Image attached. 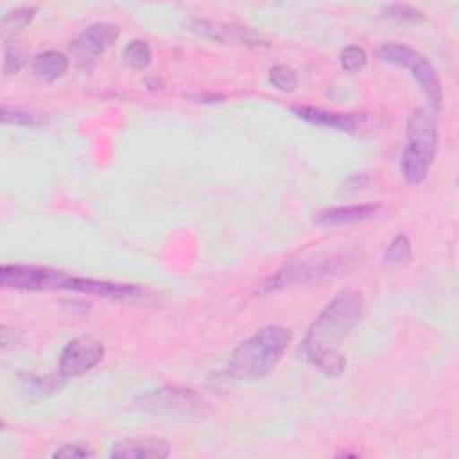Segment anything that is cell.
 Instances as JSON below:
<instances>
[{"label": "cell", "mask_w": 459, "mask_h": 459, "mask_svg": "<svg viewBox=\"0 0 459 459\" xmlns=\"http://www.w3.org/2000/svg\"><path fill=\"white\" fill-rule=\"evenodd\" d=\"M364 308V298L359 290L346 289L335 294L310 325L303 351L310 364L325 375H339L346 368L341 342L359 323Z\"/></svg>", "instance_id": "1"}, {"label": "cell", "mask_w": 459, "mask_h": 459, "mask_svg": "<svg viewBox=\"0 0 459 459\" xmlns=\"http://www.w3.org/2000/svg\"><path fill=\"white\" fill-rule=\"evenodd\" d=\"M292 341V332L281 325H267L242 341L228 359L233 380H256L274 369Z\"/></svg>", "instance_id": "2"}, {"label": "cell", "mask_w": 459, "mask_h": 459, "mask_svg": "<svg viewBox=\"0 0 459 459\" xmlns=\"http://www.w3.org/2000/svg\"><path fill=\"white\" fill-rule=\"evenodd\" d=\"M437 149V126L432 111L420 108L407 120V147L400 160V170L407 183L416 185L427 178Z\"/></svg>", "instance_id": "3"}, {"label": "cell", "mask_w": 459, "mask_h": 459, "mask_svg": "<svg viewBox=\"0 0 459 459\" xmlns=\"http://www.w3.org/2000/svg\"><path fill=\"white\" fill-rule=\"evenodd\" d=\"M351 256L348 253H326L310 256L305 260H294L287 264L285 267L278 269L274 274L265 278L258 289L256 294L265 292H276L289 287H299V285H312L319 283L323 280L333 278L346 271L351 264Z\"/></svg>", "instance_id": "4"}, {"label": "cell", "mask_w": 459, "mask_h": 459, "mask_svg": "<svg viewBox=\"0 0 459 459\" xmlns=\"http://www.w3.org/2000/svg\"><path fill=\"white\" fill-rule=\"evenodd\" d=\"M377 56L385 63L407 68L411 72L412 79L421 88V91L425 93V97L429 99L430 108L434 111L441 109V102H443L441 81L437 77L434 65L423 54H420L418 50H414L403 43L389 41V43H382L378 47Z\"/></svg>", "instance_id": "5"}, {"label": "cell", "mask_w": 459, "mask_h": 459, "mask_svg": "<svg viewBox=\"0 0 459 459\" xmlns=\"http://www.w3.org/2000/svg\"><path fill=\"white\" fill-rule=\"evenodd\" d=\"M72 276L39 265L5 264L0 269V285L11 290H68Z\"/></svg>", "instance_id": "6"}, {"label": "cell", "mask_w": 459, "mask_h": 459, "mask_svg": "<svg viewBox=\"0 0 459 459\" xmlns=\"http://www.w3.org/2000/svg\"><path fill=\"white\" fill-rule=\"evenodd\" d=\"M104 357V344L90 335L72 339L59 355V373L63 377H81L93 369Z\"/></svg>", "instance_id": "7"}, {"label": "cell", "mask_w": 459, "mask_h": 459, "mask_svg": "<svg viewBox=\"0 0 459 459\" xmlns=\"http://www.w3.org/2000/svg\"><path fill=\"white\" fill-rule=\"evenodd\" d=\"M188 29L217 43H238V45H253V47L265 43V39L256 30H253L251 27L237 25V23L194 18L188 22Z\"/></svg>", "instance_id": "8"}, {"label": "cell", "mask_w": 459, "mask_h": 459, "mask_svg": "<svg viewBox=\"0 0 459 459\" xmlns=\"http://www.w3.org/2000/svg\"><path fill=\"white\" fill-rule=\"evenodd\" d=\"M118 38V27L108 22H97L81 30L72 43V52L77 59L88 61L97 59L104 54Z\"/></svg>", "instance_id": "9"}, {"label": "cell", "mask_w": 459, "mask_h": 459, "mask_svg": "<svg viewBox=\"0 0 459 459\" xmlns=\"http://www.w3.org/2000/svg\"><path fill=\"white\" fill-rule=\"evenodd\" d=\"M199 398L194 391L183 387H161L151 393H145L138 398V405L151 412H179L190 411Z\"/></svg>", "instance_id": "10"}, {"label": "cell", "mask_w": 459, "mask_h": 459, "mask_svg": "<svg viewBox=\"0 0 459 459\" xmlns=\"http://www.w3.org/2000/svg\"><path fill=\"white\" fill-rule=\"evenodd\" d=\"M170 454V443L163 437L154 436H136L117 441L109 452V457L117 459H163Z\"/></svg>", "instance_id": "11"}, {"label": "cell", "mask_w": 459, "mask_h": 459, "mask_svg": "<svg viewBox=\"0 0 459 459\" xmlns=\"http://www.w3.org/2000/svg\"><path fill=\"white\" fill-rule=\"evenodd\" d=\"M68 290L86 292V294H93V296H100V298H108V299H117V301H133V299H138L145 294L136 285L106 281V280H93V278H81V276H72Z\"/></svg>", "instance_id": "12"}, {"label": "cell", "mask_w": 459, "mask_h": 459, "mask_svg": "<svg viewBox=\"0 0 459 459\" xmlns=\"http://www.w3.org/2000/svg\"><path fill=\"white\" fill-rule=\"evenodd\" d=\"M382 212V204H348V206H332L319 210L314 215V221L321 226H344L353 222L368 221Z\"/></svg>", "instance_id": "13"}, {"label": "cell", "mask_w": 459, "mask_h": 459, "mask_svg": "<svg viewBox=\"0 0 459 459\" xmlns=\"http://www.w3.org/2000/svg\"><path fill=\"white\" fill-rule=\"evenodd\" d=\"M292 111L299 118H303L310 124L333 127L339 131H355V127H357V118L353 115L333 113V111H326V109L312 108V106H292Z\"/></svg>", "instance_id": "14"}, {"label": "cell", "mask_w": 459, "mask_h": 459, "mask_svg": "<svg viewBox=\"0 0 459 459\" xmlns=\"http://www.w3.org/2000/svg\"><path fill=\"white\" fill-rule=\"evenodd\" d=\"M30 68L39 81L52 82L63 77L65 72L68 70V57L59 50H45L32 59Z\"/></svg>", "instance_id": "15"}, {"label": "cell", "mask_w": 459, "mask_h": 459, "mask_svg": "<svg viewBox=\"0 0 459 459\" xmlns=\"http://www.w3.org/2000/svg\"><path fill=\"white\" fill-rule=\"evenodd\" d=\"M45 115L34 111V109H25V108H18V106H9L4 104L2 106V122L4 124H14V126H29V127H36L45 124Z\"/></svg>", "instance_id": "16"}, {"label": "cell", "mask_w": 459, "mask_h": 459, "mask_svg": "<svg viewBox=\"0 0 459 459\" xmlns=\"http://www.w3.org/2000/svg\"><path fill=\"white\" fill-rule=\"evenodd\" d=\"M409 258H411V240L405 233H398L384 251L382 264L387 267H393V265H402L409 262Z\"/></svg>", "instance_id": "17"}, {"label": "cell", "mask_w": 459, "mask_h": 459, "mask_svg": "<svg viewBox=\"0 0 459 459\" xmlns=\"http://www.w3.org/2000/svg\"><path fill=\"white\" fill-rule=\"evenodd\" d=\"M122 57L126 61V65H129L134 70H143L152 57L151 47L147 41L143 39H133L131 43H127L122 50Z\"/></svg>", "instance_id": "18"}, {"label": "cell", "mask_w": 459, "mask_h": 459, "mask_svg": "<svg viewBox=\"0 0 459 459\" xmlns=\"http://www.w3.org/2000/svg\"><path fill=\"white\" fill-rule=\"evenodd\" d=\"M269 81L281 91H294L298 88V74L287 65H274L269 70Z\"/></svg>", "instance_id": "19"}, {"label": "cell", "mask_w": 459, "mask_h": 459, "mask_svg": "<svg viewBox=\"0 0 459 459\" xmlns=\"http://www.w3.org/2000/svg\"><path fill=\"white\" fill-rule=\"evenodd\" d=\"M341 66L346 70V72H360L366 65H368V54L362 47L359 45H350L346 47L342 52H341Z\"/></svg>", "instance_id": "20"}, {"label": "cell", "mask_w": 459, "mask_h": 459, "mask_svg": "<svg viewBox=\"0 0 459 459\" xmlns=\"http://www.w3.org/2000/svg\"><path fill=\"white\" fill-rule=\"evenodd\" d=\"M384 16L398 22H418L423 18V13L409 4H391L384 7Z\"/></svg>", "instance_id": "21"}, {"label": "cell", "mask_w": 459, "mask_h": 459, "mask_svg": "<svg viewBox=\"0 0 459 459\" xmlns=\"http://www.w3.org/2000/svg\"><path fill=\"white\" fill-rule=\"evenodd\" d=\"M34 13H36V7L34 5H23V7H18L11 13L5 14L4 18V25L9 27L11 30H20L23 29L32 18H34Z\"/></svg>", "instance_id": "22"}, {"label": "cell", "mask_w": 459, "mask_h": 459, "mask_svg": "<svg viewBox=\"0 0 459 459\" xmlns=\"http://www.w3.org/2000/svg\"><path fill=\"white\" fill-rule=\"evenodd\" d=\"M25 63V54L20 47L16 45H5L4 50V72L9 74H16Z\"/></svg>", "instance_id": "23"}, {"label": "cell", "mask_w": 459, "mask_h": 459, "mask_svg": "<svg viewBox=\"0 0 459 459\" xmlns=\"http://www.w3.org/2000/svg\"><path fill=\"white\" fill-rule=\"evenodd\" d=\"M93 452L82 443H63L54 450L52 457H90Z\"/></svg>", "instance_id": "24"}]
</instances>
